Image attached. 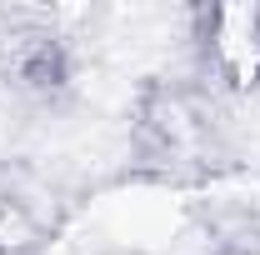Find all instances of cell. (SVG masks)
I'll return each instance as SVG.
<instances>
[{
	"label": "cell",
	"instance_id": "obj_1",
	"mask_svg": "<svg viewBox=\"0 0 260 255\" xmlns=\"http://www.w3.org/2000/svg\"><path fill=\"white\" fill-rule=\"evenodd\" d=\"M200 50L230 90H260V5H215L200 15Z\"/></svg>",
	"mask_w": 260,
	"mask_h": 255
}]
</instances>
